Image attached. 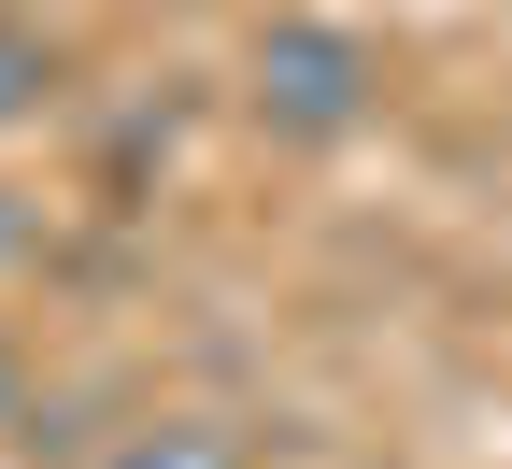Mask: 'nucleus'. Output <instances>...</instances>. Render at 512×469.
Masks as SVG:
<instances>
[{
  "mask_svg": "<svg viewBox=\"0 0 512 469\" xmlns=\"http://www.w3.org/2000/svg\"><path fill=\"white\" fill-rule=\"evenodd\" d=\"M242 114L271 128V143H356V128L384 114V43L356 15H256L242 43Z\"/></svg>",
  "mask_w": 512,
  "mask_h": 469,
  "instance_id": "1",
  "label": "nucleus"
},
{
  "mask_svg": "<svg viewBox=\"0 0 512 469\" xmlns=\"http://www.w3.org/2000/svg\"><path fill=\"white\" fill-rule=\"evenodd\" d=\"M86 469H242V427L228 413H143V427H114Z\"/></svg>",
  "mask_w": 512,
  "mask_h": 469,
  "instance_id": "2",
  "label": "nucleus"
},
{
  "mask_svg": "<svg viewBox=\"0 0 512 469\" xmlns=\"http://www.w3.org/2000/svg\"><path fill=\"white\" fill-rule=\"evenodd\" d=\"M43 114H57V29L0 15V143H15V128H43Z\"/></svg>",
  "mask_w": 512,
  "mask_h": 469,
  "instance_id": "3",
  "label": "nucleus"
},
{
  "mask_svg": "<svg viewBox=\"0 0 512 469\" xmlns=\"http://www.w3.org/2000/svg\"><path fill=\"white\" fill-rule=\"evenodd\" d=\"M29 256H43V199H29V185H0V285L29 271Z\"/></svg>",
  "mask_w": 512,
  "mask_h": 469,
  "instance_id": "4",
  "label": "nucleus"
},
{
  "mask_svg": "<svg viewBox=\"0 0 512 469\" xmlns=\"http://www.w3.org/2000/svg\"><path fill=\"white\" fill-rule=\"evenodd\" d=\"M15 427H29V342L0 327V441H15Z\"/></svg>",
  "mask_w": 512,
  "mask_h": 469,
  "instance_id": "5",
  "label": "nucleus"
}]
</instances>
